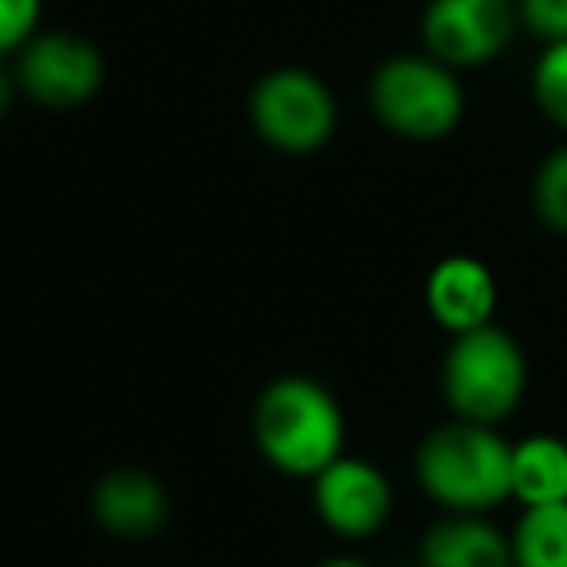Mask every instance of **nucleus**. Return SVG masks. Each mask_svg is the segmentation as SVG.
<instances>
[{
	"instance_id": "nucleus-2",
	"label": "nucleus",
	"mask_w": 567,
	"mask_h": 567,
	"mask_svg": "<svg viewBox=\"0 0 567 567\" xmlns=\"http://www.w3.org/2000/svg\"><path fill=\"white\" fill-rule=\"evenodd\" d=\"M513 443L489 424L451 420L416 451V478L447 513H489L509 502Z\"/></svg>"
},
{
	"instance_id": "nucleus-5",
	"label": "nucleus",
	"mask_w": 567,
	"mask_h": 567,
	"mask_svg": "<svg viewBox=\"0 0 567 567\" xmlns=\"http://www.w3.org/2000/svg\"><path fill=\"white\" fill-rule=\"evenodd\" d=\"M249 117L257 133L280 152H316L334 133V97L311 71L280 66L257 82L249 97Z\"/></svg>"
},
{
	"instance_id": "nucleus-14",
	"label": "nucleus",
	"mask_w": 567,
	"mask_h": 567,
	"mask_svg": "<svg viewBox=\"0 0 567 567\" xmlns=\"http://www.w3.org/2000/svg\"><path fill=\"white\" fill-rule=\"evenodd\" d=\"M533 210L544 229L567 237V144L551 148L533 175Z\"/></svg>"
},
{
	"instance_id": "nucleus-10",
	"label": "nucleus",
	"mask_w": 567,
	"mask_h": 567,
	"mask_svg": "<svg viewBox=\"0 0 567 567\" xmlns=\"http://www.w3.org/2000/svg\"><path fill=\"white\" fill-rule=\"evenodd\" d=\"M90 509L105 533L121 540H148L167 520V489L141 466H117L94 486Z\"/></svg>"
},
{
	"instance_id": "nucleus-16",
	"label": "nucleus",
	"mask_w": 567,
	"mask_h": 567,
	"mask_svg": "<svg viewBox=\"0 0 567 567\" xmlns=\"http://www.w3.org/2000/svg\"><path fill=\"white\" fill-rule=\"evenodd\" d=\"M517 24L536 43H564L567 40V0H517Z\"/></svg>"
},
{
	"instance_id": "nucleus-1",
	"label": "nucleus",
	"mask_w": 567,
	"mask_h": 567,
	"mask_svg": "<svg viewBox=\"0 0 567 567\" xmlns=\"http://www.w3.org/2000/svg\"><path fill=\"white\" fill-rule=\"evenodd\" d=\"M257 447L276 471L316 478L342 455L347 420L331 393L311 378H280L252 409Z\"/></svg>"
},
{
	"instance_id": "nucleus-9",
	"label": "nucleus",
	"mask_w": 567,
	"mask_h": 567,
	"mask_svg": "<svg viewBox=\"0 0 567 567\" xmlns=\"http://www.w3.org/2000/svg\"><path fill=\"white\" fill-rule=\"evenodd\" d=\"M424 300H427L432 319L443 331L466 334V331H478V327L494 323L497 280L478 257L455 252V257H443L440 265L432 268Z\"/></svg>"
},
{
	"instance_id": "nucleus-8",
	"label": "nucleus",
	"mask_w": 567,
	"mask_h": 567,
	"mask_svg": "<svg viewBox=\"0 0 567 567\" xmlns=\"http://www.w3.org/2000/svg\"><path fill=\"white\" fill-rule=\"evenodd\" d=\"M316 509L334 533L373 536L389 520L393 489L373 463L339 455L316 474Z\"/></svg>"
},
{
	"instance_id": "nucleus-4",
	"label": "nucleus",
	"mask_w": 567,
	"mask_h": 567,
	"mask_svg": "<svg viewBox=\"0 0 567 567\" xmlns=\"http://www.w3.org/2000/svg\"><path fill=\"white\" fill-rule=\"evenodd\" d=\"M370 102L381 125L404 141H443L466 110L458 74L432 55H396L381 63L370 82Z\"/></svg>"
},
{
	"instance_id": "nucleus-12",
	"label": "nucleus",
	"mask_w": 567,
	"mask_h": 567,
	"mask_svg": "<svg viewBox=\"0 0 567 567\" xmlns=\"http://www.w3.org/2000/svg\"><path fill=\"white\" fill-rule=\"evenodd\" d=\"M509 497L520 502V509L567 502V440L540 432L513 443Z\"/></svg>"
},
{
	"instance_id": "nucleus-15",
	"label": "nucleus",
	"mask_w": 567,
	"mask_h": 567,
	"mask_svg": "<svg viewBox=\"0 0 567 567\" xmlns=\"http://www.w3.org/2000/svg\"><path fill=\"white\" fill-rule=\"evenodd\" d=\"M533 102L551 125L567 133V40L548 43L533 63Z\"/></svg>"
},
{
	"instance_id": "nucleus-6",
	"label": "nucleus",
	"mask_w": 567,
	"mask_h": 567,
	"mask_svg": "<svg viewBox=\"0 0 567 567\" xmlns=\"http://www.w3.org/2000/svg\"><path fill=\"white\" fill-rule=\"evenodd\" d=\"M517 32V0H427L420 20L427 55L451 71L494 63Z\"/></svg>"
},
{
	"instance_id": "nucleus-18",
	"label": "nucleus",
	"mask_w": 567,
	"mask_h": 567,
	"mask_svg": "<svg viewBox=\"0 0 567 567\" xmlns=\"http://www.w3.org/2000/svg\"><path fill=\"white\" fill-rule=\"evenodd\" d=\"M17 74H9L4 66H0V117L9 113V105H12V97H17Z\"/></svg>"
},
{
	"instance_id": "nucleus-7",
	"label": "nucleus",
	"mask_w": 567,
	"mask_h": 567,
	"mask_svg": "<svg viewBox=\"0 0 567 567\" xmlns=\"http://www.w3.org/2000/svg\"><path fill=\"white\" fill-rule=\"evenodd\" d=\"M102 51L74 32L32 35L20 48L17 86L43 110H79L102 90Z\"/></svg>"
},
{
	"instance_id": "nucleus-13",
	"label": "nucleus",
	"mask_w": 567,
	"mask_h": 567,
	"mask_svg": "<svg viewBox=\"0 0 567 567\" xmlns=\"http://www.w3.org/2000/svg\"><path fill=\"white\" fill-rule=\"evenodd\" d=\"M509 548L513 567H567V502L520 509Z\"/></svg>"
},
{
	"instance_id": "nucleus-17",
	"label": "nucleus",
	"mask_w": 567,
	"mask_h": 567,
	"mask_svg": "<svg viewBox=\"0 0 567 567\" xmlns=\"http://www.w3.org/2000/svg\"><path fill=\"white\" fill-rule=\"evenodd\" d=\"M43 0H0V55L20 51L35 35Z\"/></svg>"
},
{
	"instance_id": "nucleus-3",
	"label": "nucleus",
	"mask_w": 567,
	"mask_h": 567,
	"mask_svg": "<svg viewBox=\"0 0 567 567\" xmlns=\"http://www.w3.org/2000/svg\"><path fill=\"white\" fill-rule=\"evenodd\" d=\"M528 389V362L509 331L502 327H478V331L455 334L447 358H443V396H447L455 420L497 427L517 412Z\"/></svg>"
},
{
	"instance_id": "nucleus-11",
	"label": "nucleus",
	"mask_w": 567,
	"mask_h": 567,
	"mask_svg": "<svg viewBox=\"0 0 567 567\" xmlns=\"http://www.w3.org/2000/svg\"><path fill=\"white\" fill-rule=\"evenodd\" d=\"M420 567H513V548L486 513H447L427 528Z\"/></svg>"
},
{
	"instance_id": "nucleus-19",
	"label": "nucleus",
	"mask_w": 567,
	"mask_h": 567,
	"mask_svg": "<svg viewBox=\"0 0 567 567\" xmlns=\"http://www.w3.org/2000/svg\"><path fill=\"white\" fill-rule=\"evenodd\" d=\"M319 567H370V564H362V559H350V556H339V559H327V564H319Z\"/></svg>"
}]
</instances>
